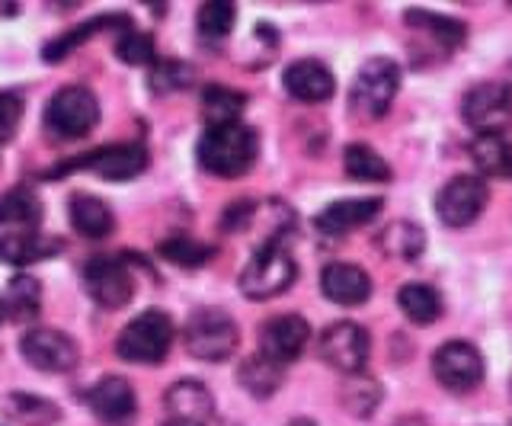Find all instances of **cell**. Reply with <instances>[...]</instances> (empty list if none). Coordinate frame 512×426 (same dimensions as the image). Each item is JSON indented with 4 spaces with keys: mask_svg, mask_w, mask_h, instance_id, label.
<instances>
[{
    "mask_svg": "<svg viewBox=\"0 0 512 426\" xmlns=\"http://www.w3.org/2000/svg\"><path fill=\"white\" fill-rule=\"evenodd\" d=\"M199 164L202 170L215 173V177L234 180L244 177V173L256 164V154H260V138L244 122L234 125H215L208 129L199 141Z\"/></svg>",
    "mask_w": 512,
    "mask_h": 426,
    "instance_id": "cell-1",
    "label": "cell"
},
{
    "mask_svg": "<svg viewBox=\"0 0 512 426\" xmlns=\"http://www.w3.org/2000/svg\"><path fill=\"white\" fill-rule=\"evenodd\" d=\"M173 334V318L167 311H141L116 337V353L119 359L132 362V366H160L173 346Z\"/></svg>",
    "mask_w": 512,
    "mask_h": 426,
    "instance_id": "cell-2",
    "label": "cell"
},
{
    "mask_svg": "<svg viewBox=\"0 0 512 426\" xmlns=\"http://www.w3.org/2000/svg\"><path fill=\"white\" fill-rule=\"evenodd\" d=\"M295 276H298V266L292 254L282 247V241H266L250 257L244 273H240V292L253 298V302H269V298L292 289Z\"/></svg>",
    "mask_w": 512,
    "mask_h": 426,
    "instance_id": "cell-3",
    "label": "cell"
},
{
    "mask_svg": "<svg viewBox=\"0 0 512 426\" xmlns=\"http://www.w3.org/2000/svg\"><path fill=\"white\" fill-rule=\"evenodd\" d=\"M183 343L192 359L224 362L234 356L237 343H240V330L228 311L199 308L196 314H189L186 330H183Z\"/></svg>",
    "mask_w": 512,
    "mask_h": 426,
    "instance_id": "cell-4",
    "label": "cell"
},
{
    "mask_svg": "<svg viewBox=\"0 0 512 426\" xmlns=\"http://www.w3.org/2000/svg\"><path fill=\"white\" fill-rule=\"evenodd\" d=\"M100 122V103L90 87H61L45 106V129L58 141H77L96 129Z\"/></svg>",
    "mask_w": 512,
    "mask_h": 426,
    "instance_id": "cell-5",
    "label": "cell"
},
{
    "mask_svg": "<svg viewBox=\"0 0 512 426\" xmlns=\"http://www.w3.org/2000/svg\"><path fill=\"white\" fill-rule=\"evenodd\" d=\"M400 90V68L391 58H368L359 68L356 81L349 90L352 113L362 119H381L391 109Z\"/></svg>",
    "mask_w": 512,
    "mask_h": 426,
    "instance_id": "cell-6",
    "label": "cell"
},
{
    "mask_svg": "<svg viewBox=\"0 0 512 426\" xmlns=\"http://www.w3.org/2000/svg\"><path fill=\"white\" fill-rule=\"evenodd\" d=\"M461 116L477 135H503L512 125V87L503 81H484L461 100Z\"/></svg>",
    "mask_w": 512,
    "mask_h": 426,
    "instance_id": "cell-7",
    "label": "cell"
},
{
    "mask_svg": "<svg viewBox=\"0 0 512 426\" xmlns=\"http://www.w3.org/2000/svg\"><path fill=\"white\" fill-rule=\"evenodd\" d=\"M490 202V189L480 177H471V173H464V177H452L436 196V212L442 218V225L448 228H468L474 225L480 215H484Z\"/></svg>",
    "mask_w": 512,
    "mask_h": 426,
    "instance_id": "cell-8",
    "label": "cell"
},
{
    "mask_svg": "<svg viewBox=\"0 0 512 426\" xmlns=\"http://www.w3.org/2000/svg\"><path fill=\"white\" fill-rule=\"evenodd\" d=\"M84 286L106 311L125 308L135 295V276L122 257H93L84 263Z\"/></svg>",
    "mask_w": 512,
    "mask_h": 426,
    "instance_id": "cell-9",
    "label": "cell"
},
{
    "mask_svg": "<svg viewBox=\"0 0 512 426\" xmlns=\"http://www.w3.org/2000/svg\"><path fill=\"white\" fill-rule=\"evenodd\" d=\"M372 353L368 330L356 321H336L320 334V359L343 375H359Z\"/></svg>",
    "mask_w": 512,
    "mask_h": 426,
    "instance_id": "cell-10",
    "label": "cell"
},
{
    "mask_svg": "<svg viewBox=\"0 0 512 426\" xmlns=\"http://www.w3.org/2000/svg\"><path fill=\"white\" fill-rule=\"evenodd\" d=\"M432 372L448 391H474L484 382V356L474 343L464 340H448L432 353Z\"/></svg>",
    "mask_w": 512,
    "mask_h": 426,
    "instance_id": "cell-11",
    "label": "cell"
},
{
    "mask_svg": "<svg viewBox=\"0 0 512 426\" xmlns=\"http://www.w3.org/2000/svg\"><path fill=\"white\" fill-rule=\"evenodd\" d=\"M148 167V151L144 145H109L100 151H90L84 157H77L71 164H61L52 177H61V173H74V170H93L96 177L112 180V183H122V180H132L138 173Z\"/></svg>",
    "mask_w": 512,
    "mask_h": 426,
    "instance_id": "cell-12",
    "label": "cell"
},
{
    "mask_svg": "<svg viewBox=\"0 0 512 426\" xmlns=\"http://www.w3.org/2000/svg\"><path fill=\"white\" fill-rule=\"evenodd\" d=\"M20 353L32 369L52 372V375L77 369V359H80L77 343L55 327H36V330H29V334H23Z\"/></svg>",
    "mask_w": 512,
    "mask_h": 426,
    "instance_id": "cell-13",
    "label": "cell"
},
{
    "mask_svg": "<svg viewBox=\"0 0 512 426\" xmlns=\"http://www.w3.org/2000/svg\"><path fill=\"white\" fill-rule=\"evenodd\" d=\"M167 426H208L215 417V398L199 378H183L164 394Z\"/></svg>",
    "mask_w": 512,
    "mask_h": 426,
    "instance_id": "cell-14",
    "label": "cell"
},
{
    "mask_svg": "<svg viewBox=\"0 0 512 426\" xmlns=\"http://www.w3.org/2000/svg\"><path fill=\"white\" fill-rule=\"evenodd\" d=\"M308 340L311 327L301 314H279V318L266 321L260 330V353L285 369L288 362L301 359V353L308 350Z\"/></svg>",
    "mask_w": 512,
    "mask_h": 426,
    "instance_id": "cell-15",
    "label": "cell"
},
{
    "mask_svg": "<svg viewBox=\"0 0 512 426\" xmlns=\"http://www.w3.org/2000/svg\"><path fill=\"white\" fill-rule=\"evenodd\" d=\"M87 407L93 410V417L103 420L106 426H132L138 417L135 388L119 375H106L103 382H96L87 391Z\"/></svg>",
    "mask_w": 512,
    "mask_h": 426,
    "instance_id": "cell-16",
    "label": "cell"
},
{
    "mask_svg": "<svg viewBox=\"0 0 512 426\" xmlns=\"http://www.w3.org/2000/svg\"><path fill=\"white\" fill-rule=\"evenodd\" d=\"M282 84L288 90V97H295L298 103H327L336 93V77L333 71L317 58H298L285 68Z\"/></svg>",
    "mask_w": 512,
    "mask_h": 426,
    "instance_id": "cell-17",
    "label": "cell"
},
{
    "mask_svg": "<svg viewBox=\"0 0 512 426\" xmlns=\"http://www.w3.org/2000/svg\"><path fill=\"white\" fill-rule=\"evenodd\" d=\"M320 292H324L333 305H365L372 295V276L356 263H327L320 273Z\"/></svg>",
    "mask_w": 512,
    "mask_h": 426,
    "instance_id": "cell-18",
    "label": "cell"
},
{
    "mask_svg": "<svg viewBox=\"0 0 512 426\" xmlns=\"http://www.w3.org/2000/svg\"><path fill=\"white\" fill-rule=\"evenodd\" d=\"M381 205H384L381 199H343V202L327 205V209L314 218V225L320 234H327V238H343V234L375 222Z\"/></svg>",
    "mask_w": 512,
    "mask_h": 426,
    "instance_id": "cell-19",
    "label": "cell"
},
{
    "mask_svg": "<svg viewBox=\"0 0 512 426\" xmlns=\"http://www.w3.org/2000/svg\"><path fill=\"white\" fill-rule=\"evenodd\" d=\"M61 241L52 238V234H42V231H7L0 238V260L10 263V266H32V263H42V260H52L61 254Z\"/></svg>",
    "mask_w": 512,
    "mask_h": 426,
    "instance_id": "cell-20",
    "label": "cell"
},
{
    "mask_svg": "<svg viewBox=\"0 0 512 426\" xmlns=\"http://www.w3.org/2000/svg\"><path fill=\"white\" fill-rule=\"evenodd\" d=\"M68 215H71V228L87 241H103L109 238V231L116 228L112 209L103 199H96L90 193H74L68 202Z\"/></svg>",
    "mask_w": 512,
    "mask_h": 426,
    "instance_id": "cell-21",
    "label": "cell"
},
{
    "mask_svg": "<svg viewBox=\"0 0 512 426\" xmlns=\"http://www.w3.org/2000/svg\"><path fill=\"white\" fill-rule=\"evenodd\" d=\"M106 26H119V29H125V26H132V20L122 17V13H103V17H96V20L77 23V26L68 29V33H61V36H55L52 42H48L45 49H42V58L48 61V65H58V61H64L68 55H74L77 45H84L90 36L103 33Z\"/></svg>",
    "mask_w": 512,
    "mask_h": 426,
    "instance_id": "cell-22",
    "label": "cell"
},
{
    "mask_svg": "<svg viewBox=\"0 0 512 426\" xmlns=\"http://www.w3.org/2000/svg\"><path fill=\"white\" fill-rule=\"evenodd\" d=\"M471 161L480 180H512V141L506 135H477L471 141Z\"/></svg>",
    "mask_w": 512,
    "mask_h": 426,
    "instance_id": "cell-23",
    "label": "cell"
},
{
    "mask_svg": "<svg viewBox=\"0 0 512 426\" xmlns=\"http://www.w3.org/2000/svg\"><path fill=\"white\" fill-rule=\"evenodd\" d=\"M4 414L16 426H55L61 420V410L55 401L39 398V394L10 391L4 398Z\"/></svg>",
    "mask_w": 512,
    "mask_h": 426,
    "instance_id": "cell-24",
    "label": "cell"
},
{
    "mask_svg": "<svg viewBox=\"0 0 512 426\" xmlns=\"http://www.w3.org/2000/svg\"><path fill=\"white\" fill-rule=\"evenodd\" d=\"M282 378H285V369L279 366V362L266 359L263 353L247 356L237 366V382L247 394H253V398H272V394L279 391Z\"/></svg>",
    "mask_w": 512,
    "mask_h": 426,
    "instance_id": "cell-25",
    "label": "cell"
},
{
    "mask_svg": "<svg viewBox=\"0 0 512 426\" xmlns=\"http://www.w3.org/2000/svg\"><path fill=\"white\" fill-rule=\"evenodd\" d=\"M378 247L384 257L391 260H420L426 250V231L416 222H391L378 234Z\"/></svg>",
    "mask_w": 512,
    "mask_h": 426,
    "instance_id": "cell-26",
    "label": "cell"
},
{
    "mask_svg": "<svg viewBox=\"0 0 512 426\" xmlns=\"http://www.w3.org/2000/svg\"><path fill=\"white\" fill-rule=\"evenodd\" d=\"M244 109H247V97L240 90L221 87V84H212V87L202 90V116L208 122V129L240 122Z\"/></svg>",
    "mask_w": 512,
    "mask_h": 426,
    "instance_id": "cell-27",
    "label": "cell"
},
{
    "mask_svg": "<svg viewBox=\"0 0 512 426\" xmlns=\"http://www.w3.org/2000/svg\"><path fill=\"white\" fill-rule=\"evenodd\" d=\"M343 170L349 180H359V183H391V164L384 161V157L375 151L362 145V141H356V145H349L343 151Z\"/></svg>",
    "mask_w": 512,
    "mask_h": 426,
    "instance_id": "cell-28",
    "label": "cell"
},
{
    "mask_svg": "<svg viewBox=\"0 0 512 426\" xmlns=\"http://www.w3.org/2000/svg\"><path fill=\"white\" fill-rule=\"evenodd\" d=\"M397 305L413 324H432L442 318V295L426 282H407L397 292Z\"/></svg>",
    "mask_w": 512,
    "mask_h": 426,
    "instance_id": "cell-29",
    "label": "cell"
},
{
    "mask_svg": "<svg viewBox=\"0 0 512 426\" xmlns=\"http://www.w3.org/2000/svg\"><path fill=\"white\" fill-rule=\"evenodd\" d=\"M4 311L10 314L13 321H20V324L36 321L39 311H42V286H39V279L13 276L10 286H7V295H4Z\"/></svg>",
    "mask_w": 512,
    "mask_h": 426,
    "instance_id": "cell-30",
    "label": "cell"
},
{
    "mask_svg": "<svg viewBox=\"0 0 512 426\" xmlns=\"http://www.w3.org/2000/svg\"><path fill=\"white\" fill-rule=\"evenodd\" d=\"M404 20L420 29V33H426L429 39H436L442 49H458V45H464V39H468V29H464V23L452 20V17H442V13H429V10H407Z\"/></svg>",
    "mask_w": 512,
    "mask_h": 426,
    "instance_id": "cell-31",
    "label": "cell"
},
{
    "mask_svg": "<svg viewBox=\"0 0 512 426\" xmlns=\"http://www.w3.org/2000/svg\"><path fill=\"white\" fill-rule=\"evenodd\" d=\"M381 398H384V391H381V385L375 382L372 375H349L346 378V385H343V391H340V401H343V407L349 410L352 417H372L375 410H378V404H381Z\"/></svg>",
    "mask_w": 512,
    "mask_h": 426,
    "instance_id": "cell-32",
    "label": "cell"
},
{
    "mask_svg": "<svg viewBox=\"0 0 512 426\" xmlns=\"http://www.w3.org/2000/svg\"><path fill=\"white\" fill-rule=\"evenodd\" d=\"M42 222V202L32 189H10L0 196V225H39Z\"/></svg>",
    "mask_w": 512,
    "mask_h": 426,
    "instance_id": "cell-33",
    "label": "cell"
},
{
    "mask_svg": "<svg viewBox=\"0 0 512 426\" xmlns=\"http://www.w3.org/2000/svg\"><path fill=\"white\" fill-rule=\"evenodd\" d=\"M157 254L164 257L167 263H176V266H186V270H192V266L208 263V257H212V247H205L196 238H186V234H173V238L160 241Z\"/></svg>",
    "mask_w": 512,
    "mask_h": 426,
    "instance_id": "cell-34",
    "label": "cell"
},
{
    "mask_svg": "<svg viewBox=\"0 0 512 426\" xmlns=\"http://www.w3.org/2000/svg\"><path fill=\"white\" fill-rule=\"evenodd\" d=\"M237 20V7L228 0H208L196 13V26L205 39H224L234 29Z\"/></svg>",
    "mask_w": 512,
    "mask_h": 426,
    "instance_id": "cell-35",
    "label": "cell"
},
{
    "mask_svg": "<svg viewBox=\"0 0 512 426\" xmlns=\"http://www.w3.org/2000/svg\"><path fill=\"white\" fill-rule=\"evenodd\" d=\"M116 58L125 65H154V39L151 33H141L135 26H125L116 39Z\"/></svg>",
    "mask_w": 512,
    "mask_h": 426,
    "instance_id": "cell-36",
    "label": "cell"
},
{
    "mask_svg": "<svg viewBox=\"0 0 512 426\" xmlns=\"http://www.w3.org/2000/svg\"><path fill=\"white\" fill-rule=\"evenodd\" d=\"M192 81H196V68H189L186 61H160L154 65L148 84L154 93H176V90H186Z\"/></svg>",
    "mask_w": 512,
    "mask_h": 426,
    "instance_id": "cell-37",
    "label": "cell"
},
{
    "mask_svg": "<svg viewBox=\"0 0 512 426\" xmlns=\"http://www.w3.org/2000/svg\"><path fill=\"white\" fill-rule=\"evenodd\" d=\"M20 122H23V100L16 93L0 90V145L13 141Z\"/></svg>",
    "mask_w": 512,
    "mask_h": 426,
    "instance_id": "cell-38",
    "label": "cell"
},
{
    "mask_svg": "<svg viewBox=\"0 0 512 426\" xmlns=\"http://www.w3.org/2000/svg\"><path fill=\"white\" fill-rule=\"evenodd\" d=\"M250 218H253V202H234L228 209V215H224V225H228L231 231H244Z\"/></svg>",
    "mask_w": 512,
    "mask_h": 426,
    "instance_id": "cell-39",
    "label": "cell"
},
{
    "mask_svg": "<svg viewBox=\"0 0 512 426\" xmlns=\"http://www.w3.org/2000/svg\"><path fill=\"white\" fill-rule=\"evenodd\" d=\"M394 426H429V423H426L423 417H416V414H410V417H400V420H397Z\"/></svg>",
    "mask_w": 512,
    "mask_h": 426,
    "instance_id": "cell-40",
    "label": "cell"
},
{
    "mask_svg": "<svg viewBox=\"0 0 512 426\" xmlns=\"http://www.w3.org/2000/svg\"><path fill=\"white\" fill-rule=\"evenodd\" d=\"M288 426H317V423H314V420H308V417H298V420H292Z\"/></svg>",
    "mask_w": 512,
    "mask_h": 426,
    "instance_id": "cell-41",
    "label": "cell"
},
{
    "mask_svg": "<svg viewBox=\"0 0 512 426\" xmlns=\"http://www.w3.org/2000/svg\"><path fill=\"white\" fill-rule=\"evenodd\" d=\"M208 426H237V423H231V420H218V417H212V420H208Z\"/></svg>",
    "mask_w": 512,
    "mask_h": 426,
    "instance_id": "cell-42",
    "label": "cell"
},
{
    "mask_svg": "<svg viewBox=\"0 0 512 426\" xmlns=\"http://www.w3.org/2000/svg\"><path fill=\"white\" fill-rule=\"evenodd\" d=\"M4 314H7V311H4V298H0V321H4Z\"/></svg>",
    "mask_w": 512,
    "mask_h": 426,
    "instance_id": "cell-43",
    "label": "cell"
},
{
    "mask_svg": "<svg viewBox=\"0 0 512 426\" xmlns=\"http://www.w3.org/2000/svg\"><path fill=\"white\" fill-rule=\"evenodd\" d=\"M509 87H512V77H509Z\"/></svg>",
    "mask_w": 512,
    "mask_h": 426,
    "instance_id": "cell-44",
    "label": "cell"
},
{
    "mask_svg": "<svg viewBox=\"0 0 512 426\" xmlns=\"http://www.w3.org/2000/svg\"><path fill=\"white\" fill-rule=\"evenodd\" d=\"M509 426H512V423H509Z\"/></svg>",
    "mask_w": 512,
    "mask_h": 426,
    "instance_id": "cell-45",
    "label": "cell"
}]
</instances>
